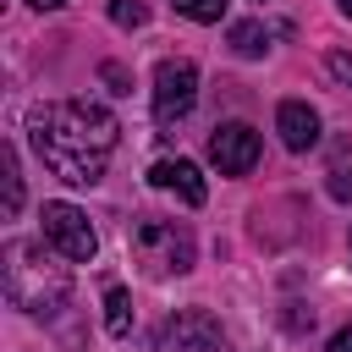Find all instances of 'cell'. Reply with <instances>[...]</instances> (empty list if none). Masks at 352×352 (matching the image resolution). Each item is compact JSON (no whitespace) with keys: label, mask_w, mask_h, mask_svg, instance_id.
<instances>
[{"label":"cell","mask_w":352,"mask_h":352,"mask_svg":"<svg viewBox=\"0 0 352 352\" xmlns=\"http://www.w3.org/2000/svg\"><path fill=\"white\" fill-rule=\"evenodd\" d=\"M28 138H33V154L72 187H94L116 154V116L94 99H55L44 110H33L28 121Z\"/></svg>","instance_id":"cell-1"},{"label":"cell","mask_w":352,"mask_h":352,"mask_svg":"<svg viewBox=\"0 0 352 352\" xmlns=\"http://www.w3.org/2000/svg\"><path fill=\"white\" fill-rule=\"evenodd\" d=\"M72 292L66 264H55L44 253V242H11L6 248V297L22 314H55Z\"/></svg>","instance_id":"cell-2"},{"label":"cell","mask_w":352,"mask_h":352,"mask_svg":"<svg viewBox=\"0 0 352 352\" xmlns=\"http://www.w3.org/2000/svg\"><path fill=\"white\" fill-rule=\"evenodd\" d=\"M132 253L138 264H148V275H187L198 248H192V231L176 226V220H138L132 226Z\"/></svg>","instance_id":"cell-3"},{"label":"cell","mask_w":352,"mask_h":352,"mask_svg":"<svg viewBox=\"0 0 352 352\" xmlns=\"http://www.w3.org/2000/svg\"><path fill=\"white\" fill-rule=\"evenodd\" d=\"M38 220H44V242L60 253V258H72V264H88L94 253H99V236H94V226H88V214L77 209V204H44L38 209Z\"/></svg>","instance_id":"cell-4"},{"label":"cell","mask_w":352,"mask_h":352,"mask_svg":"<svg viewBox=\"0 0 352 352\" xmlns=\"http://www.w3.org/2000/svg\"><path fill=\"white\" fill-rule=\"evenodd\" d=\"M198 99V66L192 60H160L154 72V121L160 126H176Z\"/></svg>","instance_id":"cell-5"},{"label":"cell","mask_w":352,"mask_h":352,"mask_svg":"<svg viewBox=\"0 0 352 352\" xmlns=\"http://www.w3.org/2000/svg\"><path fill=\"white\" fill-rule=\"evenodd\" d=\"M160 352H226V336L214 324V314L204 308H182L160 324Z\"/></svg>","instance_id":"cell-6"},{"label":"cell","mask_w":352,"mask_h":352,"mask_svg":"<svg viewBox=\"0 0 352 352\" xmlns=\"http://www.w3.org/2000/svg\"><path fill=\"white\" fill-rule=\"evenodd\" d=\"M209 165H214L220 176H248V170L258 165V132H253L248 121L214 126V138H209Z\"/></svg>","instance_id":"cell-7"},{"label":"cell","mask_w":352,"mask_h":352,"mask_svg":"<svg viewBox=\"0 0 352 352\" xmlns=\"http://www.w3.org/2000/svg\"><path fill=\"white\" fill-rule=\"evenodd\" d=\"M275 132H280V143H286L292 154H308V148L319 143V110H314L308 99H280Z\"/></svg>","instance_id":"cell-8"},{"label":"cell","mask_w":352,"mask_h":352,"mask_svg":"<svg viewBox=\"0 0 352 352\" xmlns=\"http://www.w3.org/2000/svg\"><path fill=\"white\" fill-rule=\"evenodd\" d=\"M148 182H154V187H165V192H176V198H182V204H192V209L209 198V187H204V176H198V165H192V160H160V165L148 170Z\"/></svg>","instance_id":"cell-9"},{"label":"cell","mask_w":352,"mask_h":352,"mask_svg":"<svg viewBox=\"0 0 352 352\" xmlns=\"http://www.w3.org/2000/svg\"><path fill=\"white\" fill-rule=\"evenodd\" d=\"M324 187H330V198H336V204H352V138H336V143H330Z\"/></svg>","instance_id":"cell-10"},{"label":"cell","mask_w":352,"mask_h":352,"mask_svg":"<svg viewBox=\"0 0 352 352\" xmlns=\"http://www.w3.org/2000/svg\"><path fill=\"white\" fill-rule=\"evenodd\" d=\"M104 330H110V336H126V330H132V297H126L121 286L104 292Z\"/></svg>","instance_id":"cell-11"},{"label":"cell","mask_w":352,"mask_h":352,"mask_svg":"<svg viewBox=\"0 0 352 352\" xmlns=\"http://www.w3.org/2000/svg\"><path fill=\"white\" fill-rule=\"evenodd\" d=\"M231 50L236 55H264L270 50V28L264 22H236L231 28Z\"/></svg>","instance_id":"cell-12"},{"label":"cell","mask_w":352,"mask_h":352,"mask_svg":"<svg viewBox=\"0 0 352 352\" xmlns=\"http://www.w3.org/2000/svg\"><path fill=\"white\" fill-rule=\"evenodd\" d=\"M0 165H6V214H16L22 209V170H16V148L11 143L0 148Z\"/></svg>","instance_id":"cell-13"},{"label":"cell","mask_w":352,"mask_h":352,"mask_svg":"<svg viewBox=\"0 0 352 352\" xmlns=\"http://www.w3.org/2000/svg\"><path fill=\"white\" fill-rule=\"evenodd\" d=\"M110 22L116 28H143L148 22V6L143 0H110Z\"/></svg>","instance_id":"cell-14"},{"label":"cell","mask_w":352,"mask_h":352,"mask_svg":"<svg viewBox=\"0 0 352 352\" xmlns=\"http://www.w3.org/2000/svg\"><path fill=\"white\" fill-rule=\"evenodd\" d=\"M182 16H192V22H220L226 16V0H170Z\"/></svg>","instance_id":"cell-15"},{"label":"cell","mask_w":352,"mask_h":352,"mask_svg":"<svg viewBox=\"0 0 352 352\" xmlns=\"http://www.w3.org/2000/svg\"><path fill=\"white\" fill-rule=\"evenodd\" d=\"M330 77L336 82H352V55H330Z\"/></svg>","instance_id":"cell-16"},{"label":"cell","mask_w":352,"mask_h":352,"mask_svg":"<svg viewBox=\"0 0 352 352\" xmlns=\"http://www.w3.org/2000/svg\"><path fill=\"white\" fill-rule=\"evenodd\" d=\"M324 352H352V324H346V330H336V336H330V346H324Z\"/></svg>","instance_id":"cell-17"},{"label":"cell","mask_w":352,"mask_h":352,"mask_svg":"<svg viewBox=\"0 0 352 352\" xmlns=\"http://www.w3.org/2000/svg\"><path fill=\"white\" fill-rule=\"evenodd\" d=\"M33 11H55V6H66V0H28Z\"/></svg>","instance_id":"cell-18"},{"label":"cell","mask_w":352,"mask_h":352,"mask_svg":"<svg viewBox=\"0 0 352 352\" xmlns=\"http://www.w3.org/2000/svg\"><path fill=\"white\" fill-rule=\"evenodd\" d=\"M336 11H341V16H352V0H336Z\"/></svg>","instance_id":"cell-19"}]
</instances>
